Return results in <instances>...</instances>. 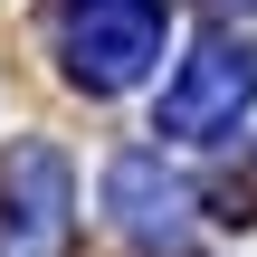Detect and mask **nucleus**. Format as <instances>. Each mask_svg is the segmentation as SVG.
<instances>
[{"mask_svg": "<svg viewBox=\"0 0 257 257\" xmlns=\"http://www.w3.org/2000/svg\"><path fill=\"white\" fill-rule=\"evenodd\" d=\"M105 200H114V219L143 238V248H162V257H181L191 238H181V210H191V191L153 162V153H124L114 172H105Z\"/></svg>", "mask_w": 257, "mask_h": 257, "instance_id": "20e7f679", "label": "nucleus"}, {"mask_svg": "<svg viewBox=\"0 0 257 257\" xmlns=\"http://www.w3.org/2000/svg\"><path fill=\"white\" fill-rule=\"evenodd\" d=\"M162 57V0H67V76L86 95L143 86Z\"/></svg>", "mask_w": 257, "mask_h": 257, "instance_id": "f257e3e1", "label": "nucleus"}, {"mask_svg": "<svg viewBox=\"0 0 257 257\" xmlns=\"http://www.w3.org/2000/svg\"><path fill=\"white\" fill-rule=\"evenodd\" d=\"M248 105H257V57L238 38H200V48L181 57L172 95H162V124H153V134H172V143H219V134H238Z\"/></svg>", "mask_w": 257, "mask_h": 257, "instance_id": "f03ea898", "label": "nucleus"}, {"mask_svg": "<svg viewBox=\"0 0 257 257\" xmlns=\"http://www.w3.org/2000/svg\"><path fill=\"white\" fill-rule=\"evenodd\" d=\"M67 210H76V172L57 143H19L0 162V248L10 257H48L67 238Z\"/></svg>", "mask_w": 257, "mask_h": 257, "instance_id": "7ed1b4c3", "label": "nucleus"}]
</instances>
